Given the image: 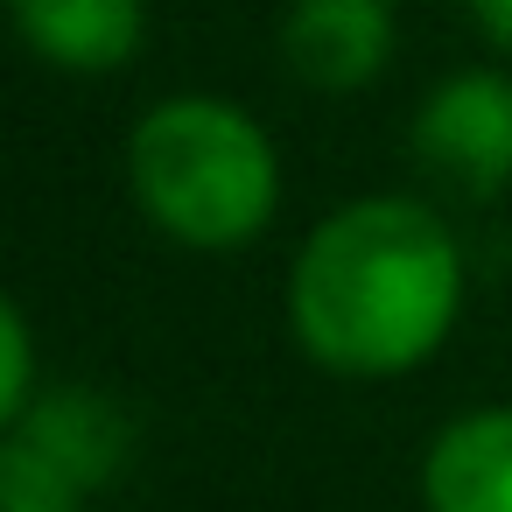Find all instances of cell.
Segmentation results:
<instances>
[{
	"label": "cell",
	"instance_id": "5b68a950",
	"mask_svg": "<svg viewBox=\"0 0 512 512\" xmlns=\"http://www.w3.org/2000/svg\"><path fill=\"white\" fill-rule=\"evenodd\" d=\"M8 442L36 449L43 463H57L71 484H85L92 498L113 491L127 470H134V414L106 393V386H85V379H57L36 393V407L22 421L0 428Z\"/></svg>",
	"mask_w": 512,
	"mask_h": 512
},
{
	"label": "cell",
	"instance_id": "6da1fadb",
	"mask_svg": "<svg viewBox=\"0 0 512 512\" xmlns=\"http://www.w3.org/2000/svg\"><path fill=\"white\" fill-rule=\"evenodd\" d=\"M463 302L470 260L449 211L414 190H365L302 232L281 316L316 372L386 386L456 337Z\"/></svg>",
	"mask_w": 512,
	"mask_h": 512
},
{
	"label": "cell",
	"instance_id": "ba28073f",
	"mask_svg": "<svg viewBox=\"0 0 512 512\" xmlns=\"http://www.w3.org/2000/svg\"><path fill=\"white\" fill-rule=\"evenodd\" d=\"M0 512H92V491L71 484L57 463L0 435Z\"/></svg>",
	"mask_w": 512,
	"mask_h": 512
},
{
	"label": "cell",
	"instance_id": "8992f818",
	"mask_svg": "<svg viewBox=\"0 0 512 512\" xmlns=\"http://www.w3.org/2000/svg\"><path fill=\"white\" fill-rule=\"evenodd\" d=\"M8 29L57 78H113L148 50V0H8Z\"/></svg>",
	"mask_w": 512,
	"mask_h": 512
},
{
	"label": "cell",
	"instance_id": "30bf717a",
	"mask_svg": "<svg viewBox=\"0 0 512 512\" xmlns=\"http://www.w3.org/2000/svg\"><path fill=\"white\" fill-rule=\"evenodd\" d=\"M463 8H470L477 36H484L491 50H505V57H512V0H463Z\"/></svg>",
	"mask_w": 512,
	"mask_h": 512
},
{
	"label": "cell",
	"instance_id": "3957f363",
	"mask_svg": "<svg viewBox=\"0 0 512 512\" xmlns=\"http://www.w3.org/2000/svg\"><path fill=\"white\" fill-rule=\"evenodd\" d=\"M407 155H414L421 183H435L463 204H491L498 190H512V78L498 64L442 71L414 99Z\"/></svg>",
	"mask_w": 512,
	"mask_h": 512
},
{
	"label": "cell",
	"instance_id": "277c9868",
	"mask_svg": "<svg viewBox=\"0 0 512 512\" xmlns=\"http://www.w3.org/2000/svg\"><path fill=\"white\" fill-rule=\"evenodd\" d=\"M274 43L302 92L358 99L386 78L400 50V8L393 0H288Z\"/></svg>",
	"mask_w": 512,
	"mask_h": 512
},
{
	"label": "cell",
	"instance_id": "9c48e42d",
	"mask_svg": "<svg viewBox=\"0 0 512 512\" xmlns=\"http://www.w3.org/2000/svg\"><path fill=\"white\" fill-rule=\"evenodd\" d=\"M43 358H36V323L22 302H0V428L22 421L43 393Z\"/></svg>",
	"mask_w": 512,
	"mask_h": 512
},
{
	"label": "cell",
	"instance_id": "7a4b0ae2",
	"mask_svg": "<svg viewBox=\"0 0 512 512\" xmlns=\"http://www.w3.org/2000/svg\"><path fill=\"white\" fill-rule=\"evenodd\" d=\"M127 197L183 253H246L274 232L288 169L267 120L225 92H169L127 127Z\"/></svg>",
	"mask_w": 512,
	"mask_h": 512
},
{
	"label": "cell",
	"instance_id": "52a82bcc",
	"mask_svg": "<svg viewBox=\"0 0 512 512\" xmlns=\"http://www.w3.org/2000/svg\"><path fill=\"white\" fill-rule=\"evenodd\" d=\"M421 512H512V400L449 414L414 463Z\"/></svg>",
	"mask_w": 512,
	"mask_h": 512
}]
</instances>
